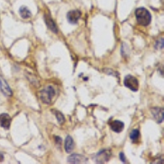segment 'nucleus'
<instances>
[{"label":"nucleus","mask_w":164,"mask_h":164,"mask_svg":"<svg viewBox=\"0 0 164 164\" xmlns=\"http://www.w3.org/2000/svg\"><path fill=\"white\" fill-rule=\"evenodd\" d=\"M135 17L137 22L141 26H147L151 22V14L145 8H137L135 10Z\"/></svg>","instance_id":"f257e3e1"},{"label":"nucleus","mask_w":164,"mask_h":164,"mask_svg":"<svg viewBox=\"0 0 164 164\" xmlns=\"http://www.w3.org/2000/svg\"><path fill=\"white\" fill-rule=\"evenodd\" d=\"M54 95H55V91H54V87L52 86H47L40 93V100L45 104H49L51 103L52 99L54 97Z\"/></svg>","instance_id":"f03ea898"},{"label":"nucleus","mask_w":164,"mask_h":164,"mask_svg":"<svg viewBox=\"0 0 164 164\" xmlns=\"http://www.w3.org/2000/svg\"><path fill=\"white\" fill-rule=\"evenodd\" d=\"M124 85L132 91H137L139 89V81L133 75H128L124 79Z\"/></svg>","instance_id":"7ed1b4c3"},{"label":"nucleus","mask_w":164,"mask_h":164,"mask_svg":"<svg viewBox=\"0 0 164 164\" xmlns=\"http://www.w3.org/2000/svg\"><path fill=\"white\" fill-rule=\"evenodd\" d=\"M81 12L78 10H72L67 13V21L70 24H76L81 18Z\"/></svg>","instance_id":"20e7f679"},{"label":"nucleus","mask_w":164,"mask_h":164,"mask_svg":"<svg viewBox=\"0 0 164 164\" xmlns=\"http://www.w3.org/2000/svg\"><path fill=\"white\" fill-rule=\"evenodd\" d=\"M111 153L110 151L108 149H103V150L100 151L99 153H98L96 156V162L98 163H103L108 162L110 159Z\"/></svg>","instance_id":"39448f33"},{"label":"nucleus","mask_w":164,"mask_h":164,"mask_svg":"<svg viewBox=\"0 0 164 164\" xmlns=\"http://www.w3.org/2000/svg\"><path fill=\"white\" fill-rule=\"evenodd\" d=\"M67 162L69 163H85L87 162V159L81 154L74 153L68 157Z\"/></svg>","instance_id":"423d86ee"},{"label":"nucleus","mask_w":164,"mask_h":164,"mask_svg":"<svg viewBox=\"0 0 164 164\" xmlns=\"http://www.w3.org/2000/svg\"><path fill=\"white\" fill-rule=\"evenodd\" d=\"M12 119L8 113H3L0 115V126L4 129H9L11 126Z\"/></svg>","instance_id":"0eeeda50"},{"label":"nucleus","mask_w":164,"mask_h":164,"mask_svg":"<svg viewBox=\"0 0 164 164\" xmlns=\"http://www.w3.org/2000/svg\"><path fill=\"white\" fill-rule=\"evenodd\" d=\"M0 89H1V91L3 92L6 96L10 97V96L12 95V92L10 86L8 85L7 81L3 78H2V77H0Z\"/></svg>","instance_id":"6e6552de"},{"label":"nucleus","mask_w":164,"mask_h":164,"mask_svg":"<svg viewBox=\"0 0 164 164\" xmlns=\"http://www.w3.org/2000/svg\"><path fill=\"white\" fill-rule=\"evenodd\" d=\"M109 126H110L111 129L116 133H120V132L124 130V127H125L123 122L118 121V120H114L113 121H110Z\"/></svg>","instance_id":"1a4fd4ad"},{"label":"nucleus","mask_w":164,"mask_h":164,"mask_svg":"<svg viewBox=\"0 0 164 164\" xmlns=\"http://www.w3.org/2000/svg\"><path fill=\"white\" fill-rule=\"evenodd\" d=\"M152 113L154 119L156 120L157 122L161 123L163 121V109L160 108H153L152 109Z\"/></svg>","instance_id":"9d476101"},{"label":"nucleus","mask_w":164,"mask_h":164,"mask_svg":"<svg viewBox=\"0 0 164 164\" xmlns=\"http://www.w3.org/2000/svg\"><path fill=\"white\" fill-rule=\"evenodd\" d=\"M65 150L67 153H71L72 151L74 149V147H75V143H74V140L72 138V136L70 135H68L66 138V140H65Z\"/></svg>","instance_id":"9b49d317"},{"label":"nucleus","mask_w":164,"mask_h":164,"mask_svg":"<svg viewBox=\"0 0 164 164\" xmlns=\"http://www.w3.org/2000/svg\"><path fill=\"white\" fill-rule=\"evenodd\" d=\"M44 21L47 25V26L49 27V29L53 31L54 33H58V27H57L55 22H54V20L50 17L49 16H44Z\"/></svg>","instance_id":"f8f14e48"},{"label":"nucleus","mask_w":164,"mask_h":164,"mask_svg":"<svg viewBox=\"0 0 164 164\" xmlns=\"http://www.w3.org/2000/svg\"><path fill=\"white\" fill-rule=\"evenodd\" d=\"M19 13L21 15L22 18L28 19L31 16V12L29 10V8L26 7V6H22L20 9H19Z\"/></svg>","instance_id":"ddd939ff"},{"label":"nucleus","mask_w":164,"mask_h":164,"mask_svg":"<svg viewBox=\"0 0 164 164\" xmlns=\"http://www.w3.org/2000/svg\"><path fill=\"white\" fill-rule=\"evenodd\" d=\"M140 131L137 129L133 130L131 131V134H130V138H131V140L133 142H136V141H138V140L140 139Z\"/></svg>","instance_id":"4468645a"},{"label":"nucleus","mask_w":164,"mask_h":164,"mask_svg":"<svg viewBox=\"0 0 164 164\" xmlns=\"http://www.w3.org/2000/svg\"><path fill=\"white\" fill-rule=\"evenodd\" d=\"M53 112H54V115H55V117H56L57 119H58V121L60 124L64 123L65 117H64V116H63V114H62L61 112H59V111L54 110Z\"/></svg>","instance_id":"2eb2a0df"},{"label":"nucleus","mask_w":164,"mask_h":164,"mask_svg":"<svg viewBox=\"0 0 164 164\" xmlns=\"http://www.w3.org/2000/svg\"><path fill=\"white\" fill-rule=\"evenodd\" d=\"M120 159L123 162H127V159H126L125 154L123 153H120Z\"/></svg>","instance_id":"dca6fc26"},{"label":"nucleus","mask_w":164,"mask_h":164,"mask_svg":"<svg viewBox=\"0 0 164 164\" xmlns=\"http://www.w3.org/2000/svg\"><path fill=\"white\" fill-rule=\"evenodd\" d=\"M55 140H56L57 141V143H61V141H62V140H61V138L60 137H58V136H56V137H55Z\"/></svg>","instance_id":"f3484780"},{"label":"nucleus","mask_w":164,"mask_h":164,"mask_svg":"<svg viewBox=\"0 0 164 164\" xmlns=\"http://www.w3.org/2000/svg\"><path fill=\"white\" fill-rule=\"evenodd\" d=\"M3 159H4V156H3V153H0V162H3Z\"/></svg>","instance_id":"a211bd4d"}]
</instances>
